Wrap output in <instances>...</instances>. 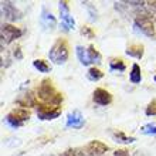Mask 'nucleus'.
<instances>
[{
    "label": "nucleus",
    "mask_w": 156,
    "mask_h": 156,
    "mask_svg": "<svg viewBox=\"0 0 156 156\" xmlns=\"http://www.w3.org/2000/svg\"><path fill=\"white\" fill-rule=\"evenodd\" d=\"M77 55H78V58H80L81 64H84V66H90L91 62H92L91 55H90V51H88L87 48H84L82 45H78L77 47Z\"/></svg>",
    "instance_id": "nucleus-12"
},
{
    "label": "nucleus",
    "mask_w": 156,
    "mask_h": 156,
    "mask_svg": "<svg viewBox=\"0 0 156 156\" xmlns=\"http://www.w3.org/2000/svg\"><path fill=\"white\" fill-rule=\"evenodd\" d=\"M10 115H12L14 119H17L20 123H23L24 121H27V119L30 118V112L27 111V109H23V108H21V109H16V111H13Z\"/></svg>",
    "instance_id": "nucleus-13"
},
{
    "label": "nucleus",
    "mask_w": 156,
    "mask_h": 156,
    "mask_svg": "<svg viewBox=\"0 0 156 156\" xmlns=\"http://www.w3.org/2000/svg\"><path fill=\"white\" fill-rule=\"evenodd\" d=\"M102 75L104 74L98 70V68H90V71H88V78L92 80V81H98V80H101Z\"/></svg>",
    "instance_id": "nucleus-17"
},
{
    "label": "nucleus",
    "mask_w": 156,
    "mask_h": 156,
    "mask_svg": "<svg viewBox=\"0 0 156 156\" xmlns=\"http://www.w3.org/2000/svg\"><path fill=\"white\" fill-rule=\"evenodd\" d=\"M50 60L54 62V64H64V62L68 60V47H67L66 41L62 40H57L54 43V45L51 47L48 53Z\"/></svg>",
    "instance_id": "nucleus-2"
},
{
    "label": "nucleus",
    "mask_w": 156,
    "mask_h": 156,
    "mask_svg": "<svg viewBox=\"0 0 156 156\" xmlns=\"http://www.w3.org/2000/svg\"><path fill=\"white\" fill-rule=\"evenodd\" d=\"M33 66L36 67L40 73H48L50 71V66L45 64V61H43V60H36V61H33Z\"/></svg>",
    "instance_id": "nucleus-16"
},
{
    "label": "nucleus",
    "mask_w": 156,
    "mask_h": 156,
    "mask_svg": "<svg viewBox=\"0 0 156 156\" xmlns=\"http://www.w3.org/2000/svg\"><path fill=\"white\" fill-rule=\"evenodd\" d=\"M135 27L140 30V33H144L145 36H153L155 34V29H153V23L149 16H138L135 20Z\"/></svg>",
    "instance_id": "nucleus-3"
},
{
    "label": "nucleus",
    "mask_w": 156,
    "mask_h": 156,
    "mask_svg": "<svg viewBox=\"0 0 156 156\" xmlns=\"http://www.w3.org/2000/svg\"><path fill=\"white\" fill-rule=\"evenodd\" d=\"M67 125L73 128H81L84 125V118H82L81 112L80 111H73L68 114V118H67Z\"/></svg>",
    "instance_id": "nucleus-10"
},
{
    "label": "nucleus",
    "mask_w": 156,
    "mask_h": 156,
    "mask_svg": "<svg viewBox=\"0 0 156 156\" xmlns=\"http://www.w3.org/2000/svg\"><path fill=\"white\" fill-rule=\"evenodd\" d=\"M78 156H88V155H84V153H80V155Z\"/></svg>",
    "instance_id": "nucleus-25"
},
{
    "label": "nucleus",
    "mask_w": 156,
    "mask_h": 156,
    "mask_svg": "<svg viewBox=\"0 0 156 156\" xmlns=\"http://www.w3.org/2000/svg\"><path fill=\"white\" fill-rule=\"evenodd\" d=\"M88 51H90V55H91V60H92V62H101V54L97 51V50L91 45L90 48H88Z\"/></svg>",
    "instance_id": "nucleus-19"
},
{
    "label": "nucleus",
    "mask_w": 156,
    "mask_h": 156,
    "mask_svg": "<svg viewBox=\"0 0 156 156\" xmlns=\"http://www.w3.org/2000/svg\"><path fill=\"white\" fill-rule=\"evenodd\" d=\"M38 98H40L41 101H44V102L53 104L55 107L61 102V95L57 94V92L54 91L53 85H51V82H50L48 80H44L43 84L40 85V88H38Z\"/></svg>",
    "instance_id": "nucleus-1"
},
{
    "label": "nucleus",
    "mask_w": 156,
    "mask_h": 156,
    "mask_svg": "<svg viewBox=\"0 0 156 156\" xmlns=\"http://www.w3.org/2000/svg\"><path fill=\"white\" fill-rule=\"evenodd\" d=\"M126 54L131 55V57L142 58V55H144V47L142 45H131V47H128Z\"/></svg>",
    "instance_id": "nucleus-14"
},
{
    "label": "nucleus",
    "mask_w": 156,
    "mask_h": 156,
    "mask_svg": "<svg viewBox=\"0 0 156 156\" xmlns=\"http://www.w3.org/2000/svg\"><path fill=\"white\" fill-rule=\"evenodd\" d=\"M115 156H128V152L126 151H123V149H119L115 152Z\"/></svg>",
    "instance_id": "nucleus-24"
},
{
    "label": "nucleus",
    "mask_w": 156,
    "mask_h": 156,
    "mask_svg": "<svg viewBox=\"0 0 156 156\" xmlns=\"http://www.w3.org/2000/svg\"><path fill=\"white\" fill-rule=\"evenodd\" d=\"M41 24L44 26L45 29H54L55 24H57L54 16L50 12H47L45 7H43V12H41Z\"/></svg>",
    "instance_id": "nucleus-11"
},
{
    "label": "nucleus",
    "mask_w": 156,
    "mask_h": 156,
    "mask_svg": "<svg viewBox=\"0 0 156 156\" xmlns=\"http://www.w3.org/2000/svg\"><path fill=\"white\" fill-rule=\"evenodd\" d=\"M155 81H156V75H155Z\"/></svg>",
    "instance_id": "nucleus-26"
},
{
    "label": "nucleus",
    "mask_w": 156,
    "mask_h": 156,
    "mask_svg": "<svg viewBox=\"0 0 156 156\" xmlns=\"http://www.w3.org/2000/svg\"><path fill=\"white\" fill-rule=\"evenodd\" d=\"M142 132L146 135H156V126L155 125H146L142 128Z\"/></svg>",
    "instance_id": "nucleus-21"
},
{
    "label": "nucleus",
    "mask_w": 156,
    "mask_h": 156,
    "mask_svg": "<svg viewBox=\"0 0 156 156\" xmlns=\"http://www.w3.org/2000/svg\"><path fill=\"white\" fill-rule=\"evenodd\" d=\"M129 78H131V81L133 82V84H138V82L142 81V75H140V68L138 64H133L132 66V71H131V75H129Z\"/></svg>",
    "instance_id": "nucleus-15"
},
{
    "label": "nucleus",
    "mask_w": 156,
    "mask_h": 156,
    "mask_svg": "<svg viewBox=\"0 0 156 156\" xmlns=\"http://www.w3.org/2000/svg\"><path fill=\"white\" fill-rule=\"evenodd\" d=\"M37 115L40 119H54L60 115V109L57 107H48V105H41L37 109Z\"/></svg>",
    "instance_id": "nucleus-8"
},
{
    "label": "nucleus",
    "mask_w": 156,
    "mask_h": 156,
    "mask_svg": "<svg viewBox=\"0 0 156 156\" xmlns=\"http://www.w3.org/2000/svg\"><path fill=\"white\" fill-rule=\"evenodd\" d=\"M58 4H60V13H61L62 24L66 26V29H67V30L74 29L75 21H74V19H73V16L70 14V9H68L67 3H66V2H60Z\"/></svg>",
    "instance_id": "nucleus-6"
},
{
    "label": "nucleus",
    "mask_w": 156,
    "mask_h": 156,
    "mask_svg": "<svg viewBox=\"0 0 156 156\" xmlns=\"http://www.w3.org/2000/svg\"><path fill=\"white\" fill-rule=\"evenodd\" d=\"M109 68H111V71H123L125 70V64L122 62V60H112L111 64H109Z\"/></svg>",
    "instance_id": "nucleus-18"
},
{
    "label": "nucleus",
    "mask_w": 156,
    "mask_h": 156,
    "mask_svg": "<svg viewBox=\"0 0 156 156\" xmlns=\"http://www.w3.org/2000/svg\"><path fill=\"white\" fill-rule=\"evenodd\" d=\"M21 36V31L17 27L12 24H3L2 26V44H9L13 40H16Z\"/></svg>",
    "instance_id": "nucleus-4"
},
{
    "label": "nucleus",
    "mask_w": 156,
    "mask_h": 156,
    "mask_svg": "<svg viewBox=\"0 0 156 156\" xmlns=\"http://www.w3.org/2000/svg\"><path fill=\"white\" fill-rule=\"evenodd\" d=\"M115 139L118 140V142H122V144H131V142H133V138H128V136H125L123 133H115Z\"/></svg>",
    "instance_id": "nucleus-20"
},
{
    "label": "nucleus",
    "mask_w": 156,
    "mask_h": 156,
    "mask_svg": "<svg viewBox=\"0 0 156 156\" xmlns=\"http://www.w3.org/2000/svg\"><path fill=\"white\" fill-rule=\"evenodd\" d=\"M2 13H3V16L10 21L21 19V13L19 12L10 2H3V3H2Z\"/></svg>",
    "instance_id": "nucleus-5"
},
{
    "label": "nucleus",
    "mask_w": 156,
    "mask_h": 156,
    "mask_svg": "<svg viewBox=\"0 0 156 156\" xmlns=\"http://www.w3.org/2000/svg\"><path fill=\"white\" fill-rule=\"evenodd\" d=\"M85 151L90 156H102L108 151V146L104 145L102 142H99V140H92L87 145Z\"/></svg>",
    "instance_id": "nucleus-7"
},
{
    "label": "nucleus",
    "mask_w": 156,
    "mask_h": 156,
    "mask_svg": "<svg viewBox=\"0 0 156 156\" xmlns=\"http://www.w3.org/2000/svg\"><path fill=\"white\" fill-rule=\"evenodd\" d=\"M92 98H94V102L98 104V105H108L112 101L111 94L107 90H102V88H97L94 91V97Z\"/></svg>",
    "instance_id": "nucleus-9"
},
{
    "label": "nucleus",
    "mask_w": 156,
    "mask_h": 156,
    "mask_svg": "<svg viewBox=\"0 0 156 156\" xmlns=\"http://www.w3.org/2000/svg\"><path fill=\"white\" fill-rule=\"evenodd\" d=\"M81 33L85 34V36H88V37H92V36H94V34H92V31H91L90 29H87V27H84V29L81 30Z\"/></svg>",
    "instance_id": "nucleus-23"
},
{
    "label": "nucleus",
    "mask_w": 156,
    "mask_h": 156,
    "mask_svg": "<svg viewBox=\"0 0 156 156\" xmlns=\"http://www.w3.org/2000/svg\"><path fill=\"white\" fill-rule=\"evenodd\" d=\"M146 115L148 116L156 115V101H152V102L148 105V108H146Z\"/></svg>",
    "instance_id": "nucleus-22"
}]
</instances>
